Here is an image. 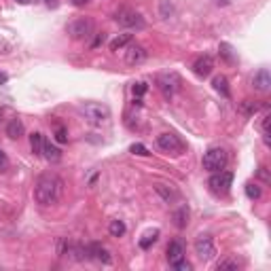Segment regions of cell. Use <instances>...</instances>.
<instances>
[{
	"label": "cell",
	"instance_id": "1",
	"mask_svg": "<svg viewBox=\"0 0 271 271\" xmlns=\"http://www.w3.org/2000/svg\"><path fill=\"white\" fill-rule=\"evenodd\" d=\"M64 195V180L58 174H42L38 176L36 184H34V199L36 203L47 208V205L60 203Z\"/></svg>",
	"mask_w": 271,
	"mask_h": 271
},
{
	"label": "cell",
	"instance_id": "2",
	"mask_svg": "<svg viewBox=\"0 0 271 271\" xmlns=\"http://www.w3.org/2000/svg\"><path fill=\"white\" fill-rule=\"evenodd\" d=\"M78 112L85 117V121L91 125H106L108 123V119H110V110H108V106H104V104H98V102H85L78 106Z\"/></svg>",
	"mask_w": 271,
	"mask_h": 271
},
{
	"label": "cell",
	"instance_id": "3",
	"mask_svg": "<svg viewBox=\"0 0 271 271\" xmlns=\"http://www.w3.org/2000/svg\"><path fill=\"white\" fill-rule=\"evenodd\" d=\"M227 163H229V155H227V151L225 148H220V146H212L203 155V169L205 172H210V174L225 169Z\"/></svg>",
	"mask_w": 271,
	"mask_h": 271
},
{
	"label": "cell",
	"instance_id": "4",
	"mask_svg": "<svg viewBox=\"0 0 271 271\" xmlns=\"http://www.w3.org/2000/svg\"><path fill=\"white\" fill-rule=\"evenodd\" d=\"M66 32L70 38L74 40H83L87 38L91 32H94V21L87 19V17H78V19H72L70 24L66 26Z\"/></svg>",
	"mask_w": 271,
	"mask_h": 271
},
{
	"label": "cell",
	"instance_id": "5",
	"mask_svg": "<svg viewBox=\"0 0 271 271\" xmlns=\"http://www.w3.org/2000/svg\"><path fill=\"white\" fill-rule=\"evenodd\" d=\"M195 254L202 261H212L216 256V244H214V237L208 233H202L195 237Z\"/></svg>",
	"mask_w": 271,
	"mask_h": 271
},
{
	"label": "cell",
	"instance_id": "6",
	"mask_svg": "<svg viewBox=\"0 0 271 271\" xmlns=\"http://www.w3.org/2000/svg\"><path fill=\"white\" fill-rule=\"evenodd\" d=\"M157 146H159L161 151L172 153V155H180L184 151V142L178 138L176 134H169V132L157 136Z\"/></svg>",
	"mask_w": 271,
	"mask_h": 271
},
{
	"label": "cell",
	"instance_id": "7",
	"mask_svg": "<svg viewBox=\"0 0 271 271\" xmlns=\"http://www.w3.org/2000/svg\"><path fill=\"white\" fill-rule=\"evenodd\" d=\"M210 189L214 191V193H227V191L231 189V184H233V174L231 172H227V169H220V172H214L210 176Z\"/></svg>",
	"mask_w": 271,
	"mask_h": 271
},
{
	"label": "cell",
	"instance_id": "8",
	"mask_svg": "<svg viewBox=\"0 0 271 271\" xmlns=\"http://www.w3.org/2000/svg\"><path fill=\"white\" fill-rule=\"evenodd\" d=\"M115 21L123 28H138V30L140 28H144V19L140 17V13L130 11V9H121L115 15Z\"/></svg>",
	"mask_w": 271,
	"mask_h": 271
},
{
	"label": "cell",
	"instance_id": "9",
	"mask_svg": "<svg viewBox=\"0 0 271 271\" xmlns=\"http://www.w3.org/2000/svg\"><path fill=\"white\" fill-rule=\"evenodd\" d=\"M146 49L142 45H134V42H130L125 49V64L127 66H140L142 62H146Z\"/></svg>",
	"mask_w": 271,
	"mask_h": 271
},
{
	"label": "cell",
	"instance_id": "10",
	"mask_svg": "<svg viewBox=\"0 0 271 271\" xmlns=\"http://www.w3.org/2000/svg\"><path fill=\"white\" fill-rule=\"evenodd\" d=\"M159 89H161V94L166 100H169L174 96V91L178 89V83H180V78H178V74H163L159 76Z\"/></svg>",
	"mask_w": 271,
	"mask_h": 271
},
{
	"label": "cell",
	"instance_id": "11",
	"mask_svg": "<svg viewBox=\"0 0 271 271\" xmlns=\"http://www.w3.org/2000/svg\"><path fill=\"white\" fill-rule=\"evenodd\" d=\"M212 70H214V58L212 55H202V58H197L193 62V72L199 76V78H205V76H210L212 74Z\"/></svg>",
	"mask_w": 271,
	"mask_h": 271
},
{
	"label": "cell",
	"instance_id": "12",
	"mask_svg": "<svg viewBox=\"0 0 271 271\" xmlns=\"http://www.w3.org/2000/svg\"><path fill=\"white\" fill-rule=\"evenodd\" d=\"M252 87H254V91H259V94H267L271 89V74L267 68H261L259 72L252 76Z\"/></svg>",
	"mask_w": 271,
	"mask_h": 271
},
{
	"label": "cell",
	"instance_id": "13",
	"mask_svg": "<svg viewBox=\"0 0 271 271\" xmlns=\"http://www.w3.org/2000/svg\"><path fill=\"white\" fill-rule=\"evenodd\" d=\"M166 259H168L169 265H174V263H178V261L184 259V246H182L180 239H174V241H169V244H168V248H166Z\"/></svg>",
	"mask_w": 271,
	"mask_h": 271
},
{
	"label": "cell",
	"instance_id": "14",
	"mask_svg": "<svg viewBox=\"0 0 271 271\" xmlns=\"http://www.w3.org/2000/svg\"><path fill=\"white\" fill-rule=\"evenodd\" d=\"M89 252H91V259L102 263V265H112V254L108 248H104L102 244H89Z\"/></svg>",
	"mask_w": 271,
	"mask_h": 271
},
{
	"label": "cell",
	"instance_id": "15",
	"mask_svg": "<svg viewBox=\"0 0 271 271\" xmlns=\"http://www.w3.org/2000/svg\"><path fill=\"white\" fill-rule=\"evenodd\" d=\"M153 189H155V193L159 195L163 202H166L168 205L169 203H174L176 199H178V191L174 189V187H169V184H163V182H157V184H153Z\"/></svg>",
	"mask_w": 271,
	"mask_h": 271
},
{
	"label": "cell",
	"instance_id": "16",
	"mask_svg": "<svg viewBox=\"0 0 271 271\" xmlns=\"http://www.w3.org/2000/svg\"><path fill=\"white\" fill-rule=\"evenodd\" d=\"M189 205H180L178 210H174L172 218H174V225L178 227V229H184V227L189 225Z\"/></svg>",
	"mask_w": 271,
	"mask_h": 271
},
{
	"label": "cell",
	"instance_id": "17",
	"mask_svg": "<svg viewBox=\"0 0 271 271\" xmlns=\"http://www.w3.org/2000/svg\"><path fill=\"white\" fill-rule=\"evenodd\" d=\"M24 132H26V127H24V123H21V119H11L9 121V125H6V136L9 138H13V140H17V138H21L24 136Z\"/></svg>",
	"mask_w": 271,
	"mask_h": 271
},
{
	"label": "cell",
	"instance_id": "18",
	"mask_svg": "<svg viewBox=\"0 0 271 271\" xmlns=\"http://www.w3.org/2000/svg\"><path fill=\"white\" fill-rule=\"evenodd\" d=\"M42 157H45L47 161H51V163H58L62 159V151L58 146H53L51 142L45 140V144H42Z\"/></svg>",
	"mask_w": 271,
	"mask_h": 271
},
{
	"label": "cell",
	"instance_id": "19",
	"mask_svg": "<svg viewBox=\"0 0 271 271\" xmlns=\"http://www.w3.org/2000/svg\"><path fill=\"white\" fill-rule=\"evenodd\" d=\"M212 87L216 89L223 98H231V89H229V81H227V76H223V74L216 76V78L212 81Z\"/></svg>",
	"mask_w": 271,
	"mask_h": 271
},
{
	"label": "cell",
	"instance_id": "20",
	"mask_svg": "<svg viewBox=\"0 0 271 271\" xmlns=\"http://www.w3.org/2000/svg\"><path fill=\"white\" fill-rule=\"evenodd\" d=\"M218 53H220V58H223L227 64H235V62H237V55H235L233 47L229 45V42H220V47H218Z\"/></svg>",
	"mask_w": 271,
	"mask_h": 271
},
{
	"label": "cell",
	"instance_id": "21",
	"mask_svg": "<svg viewBox=\"0 0 271 271\" xmlns=\"http://www.w3.org/2000/svg\"><path fill=\"white\" fill-rule=\"evenodd\" d=\"M125 231H127V227H125L123 220L115 218V220H110V223H108V233H110V237H123Z\"/></svg>",
	"mask_w": 271,
	"mask_h": 271
},
{
	"label": "cell",
	"instance_id": "22",
	"mask_svg": "<svg viewBox=\"0 0 271 271\" xmlns=\"http://www.w3.org/2000/svg\"><path fill=\"white\" fill-rule=\"evenodd\" d=\"M132 42V34H119L117 38H112L110 40V51H119V49H125L127 45Z\"/></svg>",
	"mask_w": 271,
	"mask_h": 271
},
{
	"label": "cell",
	"instance_id": "23",
	"mask_svg": "<svg viewBox=\"0 0 271 271\" xmlns=\"http://www.w3.org/2000/svg\"><path fill=\"white\" fill-rule=\"evenodd\" d=\"M42 144H45V138H42L40 132H34L30 136V148L34 155H42Z\"/></svg>",
	"mask_w": 271,
	"mask_h": 271
},
{
	"label": "cell",
	"instance_id": "24",
	"mask_svg": "<svg viewBox=\"0 0 271 271\" xmlns=\"http://www.w3.org/2000/svg\"><path fill=\"white\" fill-rule=\"evenodd\" d=\"M157 239H159V229H153V231H148V233L144 235V237L140 239V248H142V250H148V248H151V246L155 244Z\"/></svg>",
	"mask_w": 271,
	"mask_h": 271
},
{
	"label": "cell",
	"instance_id": "25",
	"mask_svg": "<svg viewBox=\"0 0 271 271\" xmlns=\"http://www.w3.org/2000/svg\"><path fill=\"white\" fill-rule=\"evenodd\" d=\"M70 250H72V244L68 241V237H60L58 244H55V252H58V256H70Z\"/></svg>",
	"mask_w": 271,
	"mask_h": 271
},
{
	"label": "cell",
	"instance_id": "26",
	"mask_svg": "<svg viewBox=\"0 0 271 271\" xmlns=\"http://www.w3.org/2000/svg\"><path fill=\"white\" fill-rule=\"evenodd\" d=\"M239 112H244L246 117H252V115L259 112V104L252 102V100H244V102L239 104Z\"/></svg>",
	"mask_w": 271,
	"mask_h": 271
},
{
	"label": "cell",
	"instance_id": "27",
	"mask_svg": "<svg viewBox=\"0 0 271 271\" xmlns=\"http://www.w3.org/2000/svg\"><path fill=\"white\" fill-rule=\"evenodd\" d=\"M239 269V263L235 259H223L216 263V271H237Z\"/></svg>",
	"mask_w": 271,
	"mask_h": 271
},
{
	"label": "cell",
	"instance_id": "28",
	"mask_svg": "<svg viewBox=\"0 0 271 271\" xmlns=\"http://www.w3.org/2000/svg\"><path fill=\"white\" fill-rule=\"evenodd\" d=\"M246 195L250 197V199H261V195H263V191H261V187L259 184H252V182H248L246 184Z\"/></svg>",
	"mask_w": 271,
	"mask_h": 271
},
{
	"label": "cell",
	"instance_id": "29",
	"mask_svg": "<svg viewBox=\"0 0 271 271\" xmlns=\"http://www.w3.org/2000/svg\"><path fill=\"white\" fill-rule=\"evenodd\" d=\"M55 140H58L60 144H66L68 142V130L64 125H55Z\"/></svg>",
	"mask_w": 271,
	"mask_h": 271
},
{
	"label": "cell",
	"instance_id": "30",
	"mask_svg": "<svg viewBox=\"0 0 271 271\" xmlns=\"http://www.w3.org/2000/svg\"><path fill=\"white\" fill-rule=\"evenodd\" d=\"M132 91H134V98H142L148 91V85L146 83H136L132 87Z\"/></svg>",
	"mask_w": 271,
	"mask_h": 271
},
{
	"label": "cell",
	"instance_id": "31",
	"mask_svg": "<svg viewBox=\"0 0 271 271\" xmlns=\"http://www.w3.org/2000/svg\"><path fill=\"white\" fill-rule=\"evenodd\" d=\"M130 151H132L134 155H142V157L151 155V153H148V148H146L144 144H132V148H130Z\"/></svg>",
	"mask_w": 271,
	"mask_h": 271
},
{
	"label": "cell",
	"instance_id": "32",
	"mask_svg": "<svg viewBox=\"0 0 271 271\" xmlns=\"http://www.w3.org/2000/svg\"><path fill=\"white\" fill-rule=\"evenodd\" d=\"M6 169H9V157L0 148V172H6Z\"/></svg>",
	"mask_w": 271,
	"mask_h": 271
},
{
	"label": "cell",
	"instance_id": "33",
	"mask_svg": "<svg viewBox=\"0 0 271 271\" xmlns=\"http://www.w3.org/2000/svg\"><path fill=\"white\" fill-rule=\"evenodd\" d=\"M176 271H191V263H187V261H178V263H174V265H172Z\"/></svg>",
	"mask_w": 271,
	"mask_h": 271
},
{
	"label": "cell",
	"instance_id": "34",
	"mask_svg": "<svg viewBox=\"0 0 271 271\" xmlns=\"http://www.w3.org/2000/svg\"><path fill=\"white\" fill-rule=\"evenodd\" d=\"M212 2L216 4V6H229V4L233 2V0H212Z\"/></svg>",
	"mask_w": 271,
	"mask_h": 271
},
{
	"label": "cell",
	"instance_id": "35",
	"mask_svg": "<svg viewBox=\"0 0 271 271\" xmlns=\"http://www.w3.org/2000/svg\"><path fill=\"white\" fill-rule=\"evenodd\" d=\"M259 176H261L265 182H269V174H267V169H265V168H259Z\"/></svg>",
	"mask_w": 271,
	"mask_h": 271
},
{
	"label": "cell",
	"instance_id": "36",
	"mask_svg": "<svg viewBox=\"0 0 271 271\" xmlns=\"http://www.w3.org/2000/svg\"><path fill=\"white\" fill-rule=\"evenodd\" d=\"M102 40H104V34H98V36H96V40L94 42H91V47H98V45H102Z\"/></svg>",
	"mask_w": 271,
	"mask_h": 271
},
{
	"label": "cell",
	"instance_id": "37",
	"mask_svg": "<svg viewBox=\"0 0 271 271\" xmlns=\"http://www.w3.org/2000/svg\"><path fill=\"white\" fill-rule=\"evenodd\" d=\"M87 2H89V0H72V4H74V6H85Z\"/></svg>",
	"mask_w": 271,
	"mask_h": 271
},
{
	"label": "cell",
	"instance_id": "38",
	"mask_svg": "<svg viewBox=\"0 0 271 271\" xmlns=\"http://www.w3.org/2000/svg\"><path fill=\"white\" fill-rule=\"evenodd\" d=\"M6 81H9V76H6L4 72H0V85H4Z\"/></svg>",
	"mask_w": 271,
	"mask_h": 271
},
{
	"label": "cell",
	"instance_id": "39",
	"mask_svg": "<svg viewBox=\"0 0 271 271\" xmlns=\"http://www.w3.org/2000/svg\"><path fill=\"white\" fill-rule=\"evenodd\" d=\"M15 2H19V4H28L30 0H15Z\"/></svg>",
	"mask_w": 271,
	"mask_h": 271
},
{
	"label": "cell",
	"instance_id": "40",
	"mask_svg": "<svg viewBox=\"0 0 271 271\" xmlns=\"http://www.w3.org/2000/svg\"><path fill=\"white\" fill-rule=\"evenodd\" d=\"M47 4H49V6H51V4H55V2H53V0H47Z\"/></svg>",
	"mask_w": 271,
	"mask_h": 271
}]
</instances>
